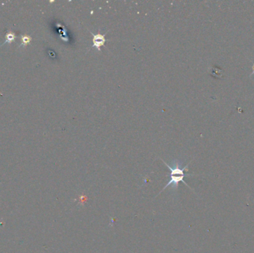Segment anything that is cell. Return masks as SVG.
<instances>
[{
    "label": "cell",
    "mask_w": 254,
    "mask_h": 253,
    "mask_svg": "<svg viewBox=\"0 0 254 253\" xmlns=\"http://www.w3.org/2000/svg\"><path fill=\"white\" fill-rule=\"evenodd\" d=\"M15 38H16V34L13 32H8L5 35V42L4 44L12 43L13 40H15Z\"/></svg>",
    "instance_id": "cell-2"
},
{
    "label": "cell",
    "mask_w": 254,
    "mask_h": 253,
    "mask_svg": "<svg viewBox=\"0 0 254 253\" xmlns=\"http://www.w3.org/2000/svg\"><path fill=\"white\" fill-rule=\"evenodd\" d=\"M89 31L90 32L91 34L92 35V48H95L97 50L101 51V48L102 46H104L105 43L107 41L105 36H106V34L107 33L108 31L106 32V33H104V34H101V33H98L97 34H94V33H93V32H91L90 30H89Z\"/></svg>",
    "instance_id": "cell-1"
},
{
    "label": "cell",
    "mask_w": 254,
    "mask_h": 253,
    "mask_svg": "<svg viewBox=\"0 0 254 253\" xmlns=\"http://www.w3.org/2000/svg\"><path fill=\"white\" fill-rule=\"evenodd\" d=\"M252 70H253V72H252L251 75H253V74H254V63H253V68H252Z\"/></svg>",
    "instance_id": "cell-4"
},
{
    "label": "cell",
    "mask_w": 254,
    "mask_h": 253,
    "mask_svg": "<svg viewBox=\"0 0 254 253\" xmlns=\"http://www.w3.org/2000/svg\"><path fill=\"white\" fill-rule=\"evenodd\" d=\"M30 40H31V37L27 36V35H24V36H22V44L20 46H25L26 45H28V43H30Z\"/></svg>",
    "instance_id": "cell-3"
}]
</instances>
